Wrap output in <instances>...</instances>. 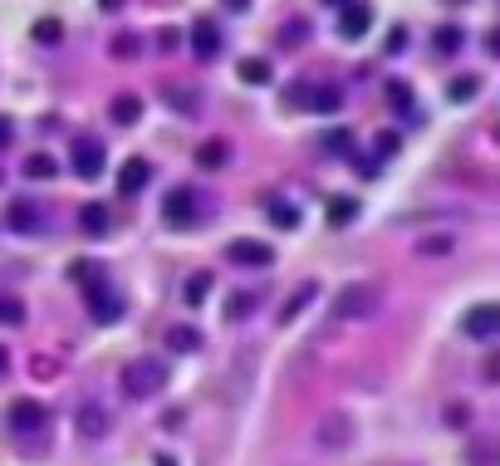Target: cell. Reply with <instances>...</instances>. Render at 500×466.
Here are the masks:
<instances>
[{
    "instance_id": "obj_1",
    "label": "cell",
    "mask_w": 500,
    "mask_h": 466,
    "mask_svg": "<svg viewBox=\"0 0 500 466\" xmlns=\"http://www.w3.org/2000/svg\"><path fill=\"white\" fill-rule=\"evenodd\" d=\"M377 309H383V285H373V280H353L338 290V300H334V315L338 319H373Z\"/></svg>"
},
{
    "instance_id": "obj_2",
    "label": "cell",
    "mask_w": 500,
    "mask_h": 466,
    "mask_svg": "<svg viewBox=\"0 0 500 466\" xmlns=\"http://www.w3.org/2000/svg\"><path fill=\"white\" fill-rule=\"evenodd\" d=\"M162 388H167V364L162 358H132V364L123 368V393L132 403L152 398V393H162Z\"/></svg>"
},
{
    "instance_id": "obj_3",
    "label": "cell",
    "mask_w": 500,
    "mask_h": 466,
    "mask_svg": "<svg viewBox=\"0 0 500 466\" xmlns=\"http://www.w3.org/2000/svg\"><path fill=\"white\" fill-rule=\"evenodd\" d=\"M206 217V201L197 187H172V192L162 197V221L167 226H197Z\"/></svg>"
},
{
    "instance_id": "obj_4",
    "label": "cell",
    "mask_w": 500,
    "mask_h": 466,
    "mask_svg": "<svg viewBox=\"0 0 500 466\" xmlns=\"http://www.w3.org/2000/svg\"><path fill=\"white\" fill-rule=\"evenodd\" d=\"M103 142L99 138H74V148H69V167H74V177L83 182H93V177H103Z\"/></svg>"
},
{
    "instance_id": "obj_5",
    "label": "cell",
    "mask_w": 500,
    "mask_h": 466,
    "mask_svg": "<svg viewBox=\"0 0 500 466\" xmlns=\"http://www.w3.org/2000/svg\"><path fill=\"white\" fill-rule=\"evenodd\" d=\"M5 422H10V432L30 437V432H44V427H50V413H44V403H34V398H20V403H10Z\"/></svg>"
},
{
    "instance_id": "obj_6",
    "label": "cell",
    "mask_w": 500,
    "mask_h": 466,
    "mask_svg": "<svg viewBox=\"0 0 500 466\" xmlns=\"http://www.w3.org/2000/svg\"><path fill=\"white\" fill-rule=\"evenodd\" d=\"M295 99L314 113H338L344 109V89H338V83H309V89H299Z\"/></svg>"
},
{
    "instance_id": "obj_7",
    "label": "cell",
    "mask_w": 500,
    "mask_h": 466,
    "mask_svg": "<svg viewBox=\"0 0 500 466\" xmlns=\"http://www.w3.org/2000/svg\"><path fill=\"white\" fill-rule=\"evenodd\" d=\"M368 25H373V10L363 0H344V10H338V40H363Z\"/></svg>"
},
{
    "instance_id": "obj_8",
    "label": "cell",
    "mask_w": 500,
    "mask_h": 466,
    "mask_svg": "<svg viewBox=\"0 0 500 466\" xmlns=\"http://www.w3.org/2000/svg\"><path fill=\"white\" fill-rule=\"evenodd\" d=\"M226 260H230V266H246V270H265L275 260V250L265 246V241H230L226 246Z\"/></svg>"
},
{
    "instance_id": "obj_9",
    "label": "cell",
    "mask_w": 500,
    "mask_h": 466,
    "mask_svg": "<svg viewBox=\"0 0 500 466\" xmlns=\"http://www.w3.org/2000/svg\"><path fill=\"white\" fill-rule=\"evenodd\" d=\"M461 334L466 339H495L500 334V309L495 305H475L466 319H461Z\"/></svg>"
},
{
    "instance_id": "obj_10",
    "label": "cell",
    "mask_w": 500,
    "mask_h": 466,
    "mask_svg": "<svg viewBox=\"0 0 500 466\" xmlns=\"http://www.w3.org/2000/svg\"><path fill=\"white\" fill-rule=\"evenodd\" d=\"M148 182H152V162L148 158H128L123 167H118V197H138Z\"/></svg>"
},
{
    "instance_id": "obj_11",
    "label": "cell",
    "mask_w": 500,
    "mask_h": 466,
    "mask_svg": "<svg viewBox=\"0 0 500 466\" xmlns=\"http://www.w3.org/2000/svg\"><path fill=\"white\" fill-rule=\"evenodd\" d=\"M83 295H89V309H93V319H99V325H118V319H123V300L108 290V280L93 285V290H83Z\"/></svg>"
},
{
    "instance_id": "obj_12",
    "label": "cell",
    "mask_w": 500,
    "mask_h": 466,
    "mask_svg": "<svg viewBox=\"0 0 500 466\" xmlns=\"http://www.w3.org/2000/svg\"><path fill=\"white\" fill-rule=\"evenodd\" d=\"M191 54L197 59H216L221 54V25H216V20H197V25H191Z\"/></svg>"
},
{
    "instance_id": "obj_13",
    "label": "cell",
    "mask_w": 500,
    "mask_h": 466,
    "mask_svg": "<svg viewBox=\"0 0 500 466\" xmlns=\"http://www.w3.org/2000/svg\"><path fill=\"white\" fill-rule=\"evenodd\" d=\"M5 221H10V231H20V236H34V231H40V226H44V211L34 207V201H10Z\"/></svg>"
},
{
    "instance_id": "obj_14",
    "label": "cell",
    "mask_w": 500,
    "mask_h": 466,
    "mask_svg": "<svg viewBox=\"0 0 500 466\" xmlns=\"http://www.w3.org/2000/svg\"><path fill=\"white\" fill-rule=\"evenodd\" d=\"M79 226H83V236H93V241H99V236L113 231V217H108L103 201H83V207H79Z\"/></svg>"
},
{
    "instance_id": "obj_15",
    "label": "cell",
    "mask_w": 500,
    "mask_h": 466,
    "mask_svg": "<svg viewBox=\"0 0 500 466\" xmlns=\"http://www.w3.org/2000/svg\"><path fill=\"white\" fill-rule=\"evenodd\" d=\"M74 422H79V437H83V442H99V437L108 432V413L99 408V403H83Z\"/></svg>"
},
{
    "instance_id": "obj_16",
    "label": "cell",
    "mask_w": 500,
    "mask_h": 466,
    "mask_svg": "<svg viewBox=\"0 0 500 466\" xmlns=\"http://www.w3.org/2000/svg\"><path fill=\"white\" fill-rule=\"evenodd\" d=\"M236 74H240V83L260 89V83L275 79V69H270V59H265V54H250V59H240V64H236Z\"/></svg>"
},
{
    "instance_id": "obj_17",
    "label": "cell",
    "mask_w": 500,
    "mask_h": 466,
    "mask_svg": "<svg viewBox=\"0 0 500 466\" xmlns=\"http://www.w3.org/2000/svg\"><path fill=\"white\" fill-rule=\"evenodd\" d=\"M201 329L197 325H172V329H167V349H172V354H197L201 349Z\"/></svg>"
},
{
    "instance_id": "obj_18",
    "label": "cell",
    "mask_w": 500,
    "mask_h": 466,
    "mask_svg": "<svg viewBox=\"0 0 500 466\" xmlns=\"http://www.w3.org/2000/svg\"><path fill=\"white\" fill-rule=\"evenodd\" d=\"M230 162V142L226 138H206L197 148V167H206V172H216V167Z\"/></svg>"
},
{
    "instance_id": "obj_19",
    "label": "cell",
    "mask_w": 500,
    "mask_h": 466,
    "mask_svg": "<svg viewBox=\"0 0 500 466\" xmlns=\"http://www.w3.org/2000/svg\"><path fill=\"white\" fill-rule=\"evenodd\" d=\"M314 295H319V285H314V280H304L299 290L289 295L285 305H279V325H289V319H299V309H309V305H314Z\"/></svg>"
},
{
    "instance_id": "obj_20",
    "label": "cell",
    "mask_w": 500,
    "mask_h": 466,
    "mask_svg": "<svg viewBox=\"0 0 500 466\" xmlns=\"http://www.w3.org/2000/svg\"><path fill=\"white\" fill-rule=\"evenodd\" d=\"M108 118H113V123H123V128H132L142 118V99H138V93H118V99L108 103Z\"/></svg>"
},
{
    "instance_id": "obj_21",
    "label": "cell",
    "mask_w": 500,
    "mask_h": 466,
    "mask_svg": "<svg viewBox=\"0 0 500 466\" xmlns=\"http://www.w3.org/2000/svg\"><path fill=\"white\" fill-rule=\"evenodd\" d=\"M265 217H270L279 231H295V226H299V211L289 207L285 197H265Z\"/></svg>"
},
{
    "instance_id": "obj_22",
    "label": "cell",
    "mask_w": 500,
    "mask_h": 466,
    "mask_svg": "<svg viewBox=\"0 0 500 466\" xmlns=\"http://www.w3.org/2000/svg\"><path fill=\"white\" fill-rule=\"evenodd\" d=\"M25 182H50V177H59V162L50 158V152H34V158H25Z\"/></svg>"
},
{
    "instance_id": "obj_23",
    "label": "cell",
    "mask_w": 500,
    "mask_h": 466,
    "mask_svg": "<svg viewBox=\"0 0 500 466\" xmlns=\"http://www.w3.org/2000/svg\"><path fill=\"white\" fill-rule=\"evenodd\" d=\"M69 280H74L79 290H93V285L108 280V275H103V266H93V260H74V266H69Z\"/></svg>"
},
{
    "instance_id": "obj_24",
    "label": "cell",
    "mask_w": 500,
    "mask_h": 466,
    "mask_svg": "<svg viewBox=\"0 0 500 466\" xmlns=\"http://www.w3.org/2000/svg\"><path fill=\"white\" fill-rule=\"evenodd\" d=\"M475 93H481V79H475V74H456V79L446 83V99L451 103H471Z\"/></svg>"
},
{
    "instance_id": "obj_25",
    "label": "cell",
    "mask_w": 500,
    "mask_h": 466,
    "mask_svg": "<svg viewBox=\"0 0 500 466\" xmlns=\"http://www.w3.org/2000/svg\"><path fill=\"white\" fill-rule=\"evenodd\" d=\"M309 20H285V25H279V44H285V50H299L304 40H309Z\"/></svg>"
},
{
    "instance_id": "obj_26",
    "label": "cell",
    "mask_w": 500,
    "mask_h": 466,
    "mask_svg": "<svg viewBox=\"0 0 500 466\" xmlns=\"http://www.w3.org/2000/svg\"><path fill=\"white\" fill-rule=\"evenodd\" d=\"M387 103H393V109H397L402 118H417V109H412V89H407L402 79L387 83Z\"/></svg>"
},
{
    "instance_id": "obj_27",
    "label": "cell",
    "mask_w": 500,
    "mask_h": 466,
    "mask_svg": "<svg viewBox=\"0 0 500 466\" xmlns=\"http://www.w3.org/2000/svg\"><path fill=\"white\" fill-rule=\"evenodd\" d=\"M108 54H113V59H138L142 54V40H138V34H113V40H108Z\"/></svg>"
},
{
    "instance_id": "obj_28",
    "label": "cell",
    "mask_w": 500,
    "mask_h": 466,
    "mask_svg": "<svg viewBox=\"0 0 500 466\" xmlns=\"http://www.w3.org/2000/svg\"><path fill=\"white\" fill-rule=\"evenodd\" d=\"M324 152L348 158V152H353V128H328V133H324Z\"/></svg>"
},
{
    "instance_id": "obj_29",
    "label": "cell",
    "mask_w": 500,
    "mask_h": 466,
    "mask_svg": "<svg viewBox=\"0 0 500 466\" xmlns=\"http://www.w3.org/2000/svg\"><path fill=\"white\" fill-rule=\"evenodd\" d=\"M353 217H358V201H353V197H338V201H328V226H348Z\"/></svg>"
},
{
    "instance_id": "obj_30",
    "label": "cell",
    "mask_w": 500,
    "mask_h": 466,
    "mask_svg": "<svg viewBox=\"0 0 500 466\" xmlns=\"http://www.w3.org/2000/svg\"><path fill=\"white\" fill-rule=\"evenodd\" d=\"M432 44H436V54H456L461 50V30L456 25H442V30L432 34Z\"/></svg>"
},
{
    "instance_id": "obj_31",
    "label": "cell",
    "mask_w": 500,
    "mask_h": 466,
    "mask_svg": "<svg viewBox=\"0 0 500 466\" xmlns=\"http://www.w3.org/2000/svg\"><path fill=\"white\" fill-rule=\"evenodd\" d=\"M30 34H34L40 44H59V40H64V25H59V20H40Z\"/></svg>"
},
{
    "instance_id": "obj_32",
    "label": "cell",
    "mask_w": 500,
    "mask_h": 466,
    "mask_svg": "<svg viewBox=\"0 0 500 466\" xmlns=\"http://www.w3.org/2000/svg\"><path fill=\"white\" fill-rule=\"evenodd\" d=\"M451 246H456L451 236H422V241H417V256H446Z\"/></svg>"
},
{
    "instance_id": "obj_33",
    "label": "cell",
    "mask_w": 500,
    "mask_h": 466,
    "mask_svg": "<svg viewBox=\"0 0 500 466\" xmlns=\"http://www.w3.org/2000/svg\"><path fill=\"white\" fill-rule=\"evenodd\" d=\"M206 290H211V280H206V275H191L187 280V305H201Z\"/></svg>"
},
{
    "instance_id": "obj_34",
    "label": "cell",
    "mask_w": 500,
    "mask_h": 466,
    "mask_svg": "<svg viewBox=\"0 0 500 466\" xmlns=\"http://www.w3.org/2000/svg\"><path fill=\"white\" fill-rule=\"evenodd\" d=\"M397 148H402V138H397V133H377V142H373V152H377V158H383V162L393 158Z\"/></svg>"
},
{
    "instance_id": "obj_35",
    "label": "cell",
    "mask_w": 500,
    "mask_h": 466,
    "mask_svg": "<svg viewBox=\"0 0 500 466\" xmlns=\"http://www.w3.org/2000/svg\"><path fill=\"white\" fill-rule=\"evenodd\" d=\"M167 103H172V109H181V113H197V93H177V89H167Z\"/></svg>"
},
{
    "instance_id": "obj_36",
    "label": "cell",
    "mask_w": 500,
    "mask_h": 466,
    "mask_svg": "<svg viewBox=\"0 0 500 466\" xmlns=\"http://www.w3.org/2000/svg\"><path fill=\"white\" fill-rule=\"evenodd\" d=\"M157 50H162V54H177V50H181V30H157Z\"/></svg>"
},
{
    "instance_id": "obj_37",
    "label": "cell",
    "mask_w": 500,
    "mask_h": 466,
    "mask_svg": "<svg viewBox=\"0 0 500 466\" xmlns=\"http://www.w3.org/2000/svg\"><path fill=\"white\" fill-rule=\"evenodd\" d=\"M0 319H5V325H20V319H25V305H20V300H0Z\"/></svg>"
},
{
    "instance_id": "obj_38",
    "label": "cell",
    "mask_w": 500,
    "mask_h": 466,
    "mask_svg": "<svg viewBox=\"0 0 500 466\" xmlns=\"http://www.w3.org/2000/svg\"><path fill=\"white\" fill-rule=\"evenodd\" d=\"M246 309H255V295H230V305H226V315H230V319H240Z\"/></svg>"
},
{
    "instance_id": "obj_39",
    "label": "cell",
    "mask_w": 500,
    "mask_h": 466,
    "mask_svg": "<svg viewBox=\"0 0 500 466\" xmlns=\"http://www.w3.org/2000/svg\"><path fill=\"white\" fill-rule=\"evenodd\" d=\"M10 142H15V123H10V118H5V113H0V152H5V148H10Z\"/></svg>"
},
{
    "instance_id": "obj_40",
    "label": "cell",
    "mask_w": 500,
    "mask_h": 466,
    "mask_svg": "<svg viewBox=\"0 0 500 466\" xmlns=\"http://www.w3.org/2000/svg\"><path fill=\"white\" fill-rule=\"evenodd\" d=\"M402 44H407V30H393V34H387V54H402Z\"/></svg>"
},
{
    "instance_id": "obj_41",
    "label": "cell",
    "mask_w": 500,
    "mask_h": 466,
    "mask_svg": "<svg viewBox=\"0 0 500 466\" xmlns=\"http://www.w3.org/2000/svg\"><path fill=\"white\" fill-rule=\"evenodd\" d=\"M446 417H451L456 427H466V422H471V408H446Z\"/></svg>"
},
{
    "instance_id": "obj_42",
    "label": "cell",
    "mask_w": 500,
    "mask_h": 466,
    "mask_svg": "<svg viewBox=\"0 0 500 466\" xmlns=\"http://www.w3.org/2000/svg\"><path fill=\"white\" fill-rule=\"evenodd\" d=\"M226 10H230V15H246V10H250V0H226Z\"/></svg>"
},
{
    "instance_id": "obj_43",
    "label": "cell",
    "mask_w": 500,
    "mask_h": 466,
    "mask_svg": "<svg viewBox=\"0 0 500 466\" xmlns=\"http://www.w3.org/2000/svg\"><path fill=\"white\" fill-rule=\"evenodd\" d=\"M5 368H10V349L0 344V378H5Z\"/></svg>"
},
{
    "instance_id": "obj_44",
    "label": "cell",
    "mask_w": 500,
    "mask_h": 466,
    "mask_svg": "<svg viewBox=\"0 0 500 466\" xmlns=\"http://www.w3.org/2000/svg\"><path fill=\"white\" fill-rule=\"evenodd\" d=\"M118 5H123V0H99V10H118Z\"/></svg>"
},
{
    "instance_id": "obj_45",
    "label": "cell",
    "mask_w": 500,
    "mask_h": 466,
    "mask_svg": "<svg viewBox=\"0 0 500 466\" xmlns=\"http://www.w3.org/2000/svg\"><path fill=\"white\" fill-rule=\"evenodd\" d=\"M152 466H177V461H172V457H157V461H152Z\"/></svg>"
},
{
    "instance_id": "obj_46",
    "label": "cell",
    "mask_w": 500,
    "mask_h": 466,
    "mask_svg": "<svg viewBox=\"0 0 500 466\" xmlns=\"http://www.w3.org/2000/svg\"><path fill=\"white\" fill-rule=\"evenodd\" d=\"M324 5H344V0H324Z\"/></svg>"
},
{
    "instance_id": "obj_47",
    "label": "cell",
    "mask_w": 500,
    "mask_h": 466,
    "mask_svg": "<svg viewBox=\"0 0 500 466\" xmlns=\"http://www.w3.org/2000/svg\"><path fill=\"white\" fill-rule=\"evenodd\" d=\"M0 182H5V172H0Z\"/></svg>"
}]
</instances>
